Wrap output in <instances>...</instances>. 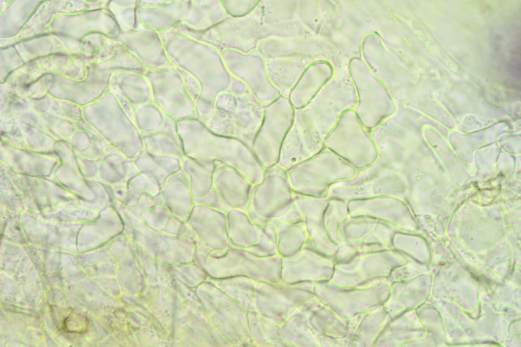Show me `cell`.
Instances as JSON below:
<instances>
[{"mask_svg": "<svg viewBox=\"0 0 521 347\" xmlns=\"http://www.w3.org/2000/svg\"><path fill=\"white\" fill-rule=\"evenodd\" d=\"M270 169L262 180L252 188L246 210L257 225L262 226L284 215L294 203V192L287 175Z\"/></svg>", "mask_w": 521, "mask_h": 347, "instance_id": "cell-1", "label": "cell"}, {"mask_svg": "<svg viewBox=\"0 0 521 347\" xmlns=\"http://www.w3.org/2000/svg\"><path fill=\"white\" fill-rule=\"evenodd\" d=\"M144 149L155 153L174 156L180 158L184 156L178 134L158 132L142 135Z\"/></svg>", "mask_w": 521, "mask_h": 347, "instance_id": "cell-4", "label": "cell"}, {"mask_svg": "<svg viewBox=\"0 0 521 347\" xmlns=\"http://www.w3.org/2000/svg\"><path fill=\"white\" fill-rule=\"evenodd\" d=\"M181 158L155 153L144 149L133 160L138 171L158 189L162 188L169 178L181 170Z\"/></svg>", "mask_w": 521, "mask_h": 347, "instance_id": "cell-2", "label": "cell"}, {"mask_svg": "<svg viewBox=\"0 0 521 347\" xmlns=\"http://www.w3.org/2000/svg\"><path fill=\"white\" fill-rule=\"evenodd\" d=\"M133 121L142 135L158 132L178 134V122L158 107L143 105L135 108Z\"/></svg>", "mask_w": 521, "mask_h": 347, "instance_id": "cell-3", "label": "cell"}]
</instances>
